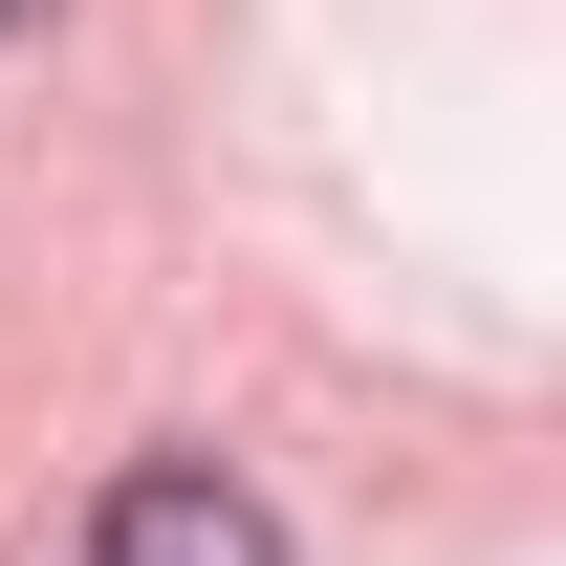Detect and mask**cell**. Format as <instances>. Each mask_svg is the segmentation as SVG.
<instances>
[{
	"label": "cell",
	"instance_id": "obj_1",
	"mask_svg": "<svg viewBox=\"0 0 566 566\" xmlns=\"http://www.w3.org/2000/svg\"><path fill=\"white\" fill-rule=\"evenodd\" d=\"M87 566H283V523L218 480V458H132L109 523H87Z\"/></svg>",
	"mask_w": 566,
	"mask_h": 566
},
{
	"label": "cell",
	"instance_id": "obj_2",
	"mask_svg": "<svg viewBox=\"0 0 566 566\" xmlns=\"http://www.w3.org/2000/svg\"><path fill=\"white\" fill-rule=\"evenodd\" d=\"M0 22H22V0H0Z\"/></svg>",
	"mask_w": 566,
	"mask_h": 566
}]
</instances>
